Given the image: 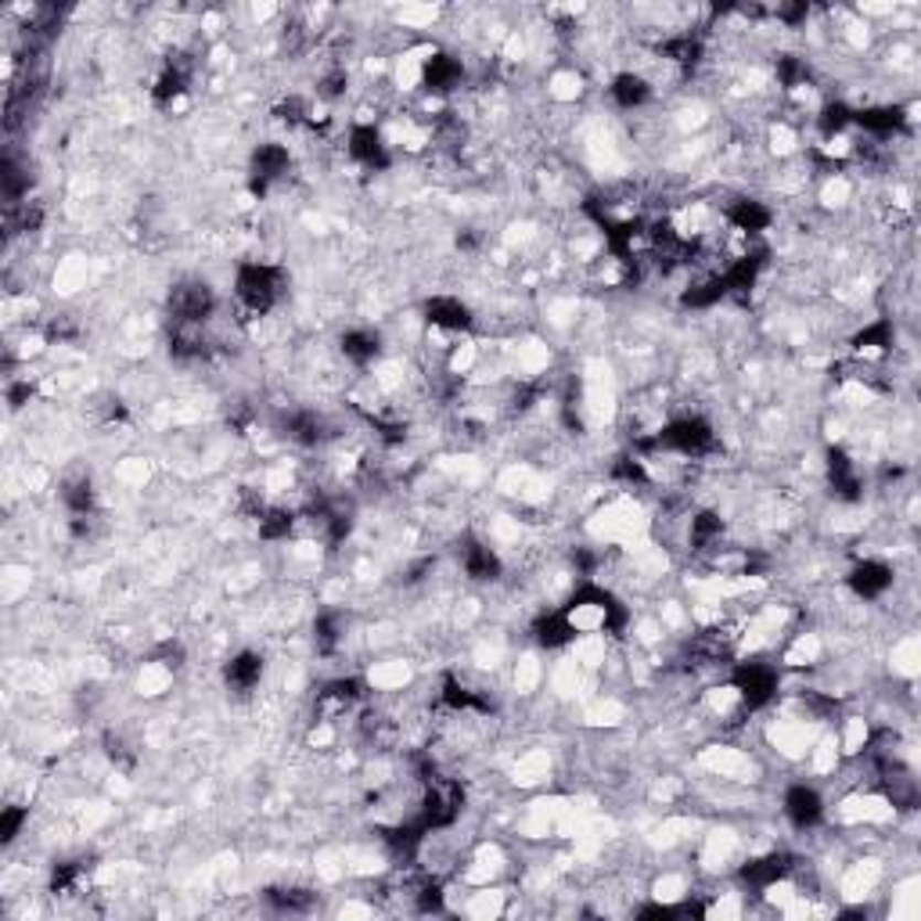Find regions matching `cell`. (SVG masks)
Here are the masks:
<instances>
[{"label": "cell", "instance_id": "obj_1", "mask_svg": "<svg viewBox=\"0 0 921 921\" xmlns=\"http://www.w3.org/2000/svg\"><path fill=\"white\" fill-rule=\"evenodd\" d=\"M892 580H897V572H892L889 561L882 558H860L854 569H849L846 583L854 590L857 601H878L886 598L892 590Z\"/></svg>", "mask_w": 921, "mask_h": 921}, {"label": "cell", "instance_id": "obj_2", "mask_svg": "<svg viewBox=\"0 0 921 921\" xmlns=\"http://www.w3.org/2000/svg\"><path fill=\"white\" fill-rule=\"evenodd\" d=\"M785 817L795 832H814L817 824L824 821V814H828V806H824V795L814 789V785H806V781H800V785H792L785 792Z\"/></svg>", "mask_w": 921, "mask_h": 921}, {"label": "cell", "instance_id": "obj_3", "mask_svg": "<svg viewBox=\"0 0 921 921\" xmlns=\"http://www.w3.org/2000/svg\"><path fill=\"white\" fill-rule=\"evenodd\" d=\"M609 98L620 113H641L644 105L655 101V90L638 68H623V73H615L609 79Z\"/></svg>", "mask_w": 921, "mask_h": 921}, {"label": "cell", "instance_id": "obj_4", "mask_svg": "<svg viewBox=\"0 0 921 921\" xmlns=\"http://www.w3.org/2000/svg\"><path fill=\"white\" fill-rule=\"evenodd\" d=\"M264 670H267V663H264V655H259V652H238L224 666V681H227L231 692L249 695V692H256L259 684H264Z\"/></svg>", "mask_w": 921, "mask_h": 921}, {"label": "cell", "instance_id": "obj_5", "mask_svg": "<svg viewBox=\"0 0 921 921\" xmlns=\"http://www.w3.org/2000/svg\"><path fill=\"white\" fill-rule=\"evenodd\" d=\"M339 353L346 356L353 367H371V364H378V356H382V335L375 328H350V332L339 339Z\"/></svg>", "mask_w": 921, "mask_h": 921}]
</instances>
